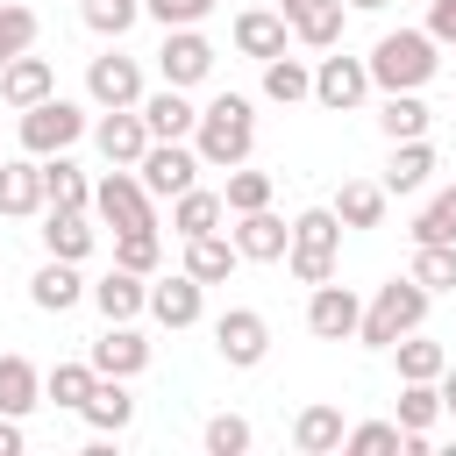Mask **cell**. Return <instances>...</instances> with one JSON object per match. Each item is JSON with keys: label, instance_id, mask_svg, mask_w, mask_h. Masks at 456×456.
<instances>
[{"label": "cell", "instance_id": "6da1fadb", "mask_svg": "<svg viewBox=\"0 0 456 456\" xmlns=\"http://www.w3.org/2000/svg\"><path fill=\"white\" fill-rule=\"evenodd\" d=\"M192 150H200L207 171L249 164V150H256V107H249L242 93H214V100L200 107V121H192Z\"/></svg>", "mask_w": 456, "mask_h": 456}, {"label": "cell", "instance_id": "7a4b0ae2", "mask_svg": "<svg viewBox=\"0 0 456 456\" xmlns=\"http://www.w3.org/2000/svg\"><path fill=\"white\" fill-rule=\"evenodd\" d=\"M442 43L428 36V28H385L378 43H370V86L378 93H420L435 71H442V57H435Z\"/></svg>", "mask_w": 456, "mask_h": 456}, {"label": "cell", "instance_id": "3957f363", "mask_svg": "<svg viewBox=\"0 0 456 456\" xmlns=\"http://www.w3.org/2000/svg\"><path fill=\"white\" fill-rule=\"evenodd\" d=\"M428 285H413V278H385L370 299H363V321H356V342L363 349H392L399 335H413L420 321H428Z\"/></svg>", "mask_w": 456, "mask_h": 456}, {"label": "cell", "instance_id": "277c9868", "mask_svg": "<svg viewBox=\"0 0 456 456\" xmlns=\"http://www.w3.org/2000/svg\"><path fill=\"white\" fill-rule=\"evenodd\" d=\"M335 256H342V221H335V207H306V214H292L285 271H292L299 285H328V278H335Z\"/></svg>", "mask_w": 456, "mask_h": 456}, {"label": "cell", "instance_id": "5b68a950", "mask_svg": "<svg viewBox=\"0 0 456 456\" xmlns=\"http://www.w3.org/2000/svg\"><path fill=\"white\" fill-rule=\"evenodd\" d=\"M86 128H93V121H86V107H78V100H64V93H50V100L21 107V150H28V157H57V150H71Z\"/></svg>", "mask_w": 456, "mask_h": 456}, {"label": "cell", "instance_id": "8992f818", "mask_svg": "<svg viewBox=\"0 0 456 456\" xmlns=\"http://www.w3.org/2000/svg\"><path fill=\"white\" fill-rule=\"evenodd\" d=\"M93 221H107L114 235H121V228H157V200H150V185L135 178V164H114V171L93 185Z\"/></svg>", "mask_w": 456, "mask_h": 456}, {"label": "cell", "instance_id": "52a82bcc", "mask_svg": "<svg viewBox=\"0 0 456 456\" xmlns=\"http://www.w3.org/2000/svg\"><path fill=\"white\" fill-rule=\"evenodd\" d=\"M200 150L192 142H150L142 157H135V178L150 185V200H178L185 185H200Z\"/></svg>", "mask_w": 456, "mask_h": 456}, {"label": "cell", "instance_id": "ba28073f", "mask_svg": "<svg viewBox=\"0 0 456 456\" xmlns=\"http://www.w3.org/2000/svg\"><path fill=\"white\" fill-rule=\"evenodd\" d=\"M214 349H221L228 370H256V363L271 356V321H264L256 306H228V314L214 321Z\"/></svg>", "mask_w": 456, "mask_h": 456}, {"label": "cell", "instance_id": "9c48e42d", "mask_svg": "<svg viewBox=\"0 0 456 456\" xmlns=\"http://www.w3.org/2000/svg\"><path fill=\"white\" fill-rule=\"evenodd\" d=\"M157 328H200V314H207V285L192 278V271H171V278H150V306H142Z\"/></svg>", "mask_w": 456, "mask_h": 456}, {"label": "cell", "instance_id": "30bf717a", "mask_svg": "<svg viewBox=\"0 0 456 456\" xmlns=\"http://www.w3.org/2000/svg\"><path fill=\"white\" fill-rule=\"evenodd\" d=\"M314 100H321L328 114H356V107L370 100V64H363V57H321V64H314Z\"/></svg>", "mask_w": 456, "mask_h": 456}, {"label": "cell", "instance_id": "8fae6325", "mask_svg": "<svg viewBox=\"0 0 456 456\" xmlns=\"http://www.w3.org/2000/svg\"><path fill=\"white\" fill-rule=\"evenodd\" d=\"M142 93H150V86H142V64H135V57L107 50V57L86 64V100H93V107H135Z\"/></svg>", "mask_w": 456, "mask_h": 456}, {"label": "cell", "instance_id": "7c38bea8", "mask_svg": "<svg viewBox=\"0 0 456 456\" xmlns=\"http://www.w3.org/2000/svg\"><path fill=\"white\" fill-rule=\"evenodd\" d=\"M135 114H142L150 142H192V121H200V107L185 100V86H157V93H142Z\"/></svg>", "mask_w": 456, "mask_h": 456}, {"label": "cell", "instance_id": "4fadbf2b", "mask_svg": "<svg viewBox=\"0 0 456 456\" xmlns=\"http://www.w3.org/2000/svg\"><path fill=\"white\" fill-rule=\"evenodd\" d=\"M228 242H235V256H242V264H285V242H292V221H278L271 207H256V214H235V228H228Z\"/></svg>", "mask_w": 456, "mask_h": 456}, {"label": "cell", "instance_id": "5bb4252c", "mask_svg": "<svg viewBox=\"0 0 456 456\" xmlns=\"http://www.w3.org/2000/svg\"><path fill=\"white\" fill-rule=\"evenodd\" d=\"M356 321H363V299L349 292V285H314V299H306V328L321 335V342H356Z\"/></svg>", "mask_w": 456, "mask_h": 456}, {"label": "cell", "instance_id": "9a60e30c", "mask_svg": "<svg viewBox=\"0 0 456 456\" xmlns=\"http://www.w3.org/2000/svg\"><path fill=\"white\" fill-rule=\"evenodd\" d=\"M157 71H164V86H200V78L214 71V43H207L200 28H164Z\"/></svg>", "mask_w": 456, "mask_h": 456}, {"label": "cell", "instance_id": "2e32d148", "mask_svg": "<svg viewBox=\"0 0 456 456\" xmlns=\"http://www.w3.org/2000/svg\"><path fill=\"white\" fill-rule=\"evenodd\" d=\"M86 363H93L100 378H142V370H150V342H142L128 321H107V335L86 349Z\"/></svg>", "mask_w": 456, "mask_h": 456}, {"label": "cell", "instance_id": "e0dca14e", "mask_svg": "<svg viewBox=\"0 0 456 456\" xmlns=\"http://www.w3.org/2000/svg\"><path fill=\"white\" fill-rule=\"evenodd\" d=\"M278 14H285V28H292L306 50H335V43H342V21H349L342 0H278Z\"/></svg>", "mask_w": 456, "mask_h": 456}, {"label": "cell", "instance_id": "ac0fdd59", "mask_svg": "<svg viewBox=\"0 0 456 456\" xmlns=\"http://www.w3.org/2000/svg\"><path fill=\"white\" fill-rule=\"evenodd\" d=\"M93 142H100V157H107V164H135V157L150 150V128H142V114H135V107H100Z\"/></svg>", "mask_w": 456, "mask_h": 456}, {"label": "cell", "instance_id": "d6986e66", "mask_svg": "<svg viewBox=\"0 0 456 456\" xmlns=\"http://www.w3.org/2000/svg\"><path fill=\"white\" fill-rule=\"evenodd\" d=\"M43 249L64 264L93 256V207H43Z\"/></svg>", "mask_w": 456, "mask_h": 456}, {"label": "cell", "instance_id": "ffe728a7", "mask_svg": "<svg viewBox=\"0 0 456 456\" xmlns=\"http://www.w3.org/2000/svg\"><path fill=\"white\" fill-rule=\"evenodd\" d=\"M57 93V71H50V57H36V50H21V57H7L0 64V100L21 114V107H36V100H50Z\"/></svg>", "mask_w": 456, "mask_h": 456}, {"label": "cell", "instance_id": "44dd1931", "mask_svg": "<svg viewBox=\"0 0 456 456\" xmlns=\"http://www.w3.org/2000/svg\"><path fill=\"white\" fill-rule=\"evenodd\" d=\"M86 299L100 306V321H135V314L150 306V278H135V271H121V264H114L107 278H93V285H86Z\"/></svg>", "mask_w": 456, "mask_h": 456}, {"label": "cell", "instance_id": "7402d4cb", "mask_svg": "<svg viewBox=\"0 0 456 456\" xmlns=\"http://www.w3.org/2000/svg\"><path fill=\"white\" fill-rule=\"evenodd\" d=\"M78 420H86L93 435H121V428L135 420V392H128V378H93V392H86Z\"/></svg>", "mask_w": 456, "mask_h": 456}, {"label": "cell", "instance_id": "603a6c76", "mask_svg": "<svg viewBox=\"0 0 456 456\" xmlns=\"http://www.w3.org/2000/svg\"><path fill=\"white\" fill-rule=\"evenodd\" d=\"M0 214H14V221H28V214H43V157H7L0 164Z\"/></svg>", "mask_w": 456, "mask_h": 456}, {"label": "cell", "instance_id": "cb8c5ba5", "mask_svg": "<svg viewBox=\"0 0 456 456\" xmlns=\"http://www.w3.org/2000/svg\"><path fill=\"white\" fill-rule=\"evenodd\" d=\"M342 428H349V420H342V406L314 399V406H299V413H292V449H299V456H335V449H342Z\"/></svg>", "mask_w": 456, "mask_h": 456}, {"label": "cell", "instance_id": "d4e9b609", "mask_svg": "<svg viewBox=\"0 0 456 456\" xmlns=\"http://www.w3.org/2000/svg\"><path fill=\"white\" fill-rule=\"evenodd\" d=\"M285 43H292V28H285L278 7H242V14H235V50H242V57L264 64V57H278Z\"/></svg>", "mask_w": 456, "mask_h": 456}, {"label": "cell", "instance_id": "484cf974", "mask_svg": "<svg viewBox=\"0 0 456 456\" xmlns=\"http://www.w3.org/2000/svg\"><path fill=\"white\" fill-rule=\"evenodd\" d=\"M435 178V142L428 135H413V142H392V164H385V200H399V192H420Z\"/></svg>", "mask_w": 456, "mask_h": 456}, {"label": "cell", "instance_id": "4316f807", "mask_svg": "<svg viewBox=\"0 0 456 456\" xmlns=\"http://www.w3.org/2000/svg\"><path fill=\"white\" fill-rule=\"evenodd\" d=\"M235 264H242V256H235V242H228L221 228L185 235V271H192L200 285H228V278H235Z\"/></svg>", "mask_w": 456, "mask_h": 456}, {"label": "cell", "instance_id": "83f0119b", "mask_svg": "<svg viewBox=\"0 0 456 456\" xmlns=\"http://www.w3.org/2000/svg\"><path fill=\"white\" fill-rule=\"evenodd\" d=\"M28 299L43 306V314H71L78 299H86V278H78V264H64V256H50L36 278H28Z\"/></svg>", "mask_w": 456, "mask_h": 456}, {"label": "cell", "instance_id": "f1b7e54d", "mask_svg": "<svg viewBox=\"0 0 456 456\" xmlns=\"http://www.w3.org/2000/svg\"><path fill=\"white\" fill-rule=\"evenodd\" d=\"M36 406H43V370L7 349V356H0V413L21 420V413H36Z\"/></svg>", "mask_w": 456, "mask_h": 456}, {"label": "cell", "instance_id": "f546056e", "mask_svg": "<svg viewBox=\"0 0 456 456\" xmlns=\"http://www.w3.org/2000/svg\"><path fill=\"white\" fill-rule=\"evenodd\" d=\"M264 100H278V107H299V100H314V64L306 57H264Z\"/></svg>", "mask_w": 456, "mask_h": 456}, {"label": "cell", "instance_id": "4dcf8cb0", "mask_svg": "<svg viewBox=\"0 0 456 456\" xmlns=\"http://www.w3.org/2000/svg\"><path fill=\"white\" fill-rule=\"evenodd\" d=\"M221 221H228V207H221V192H207V185H185V192L171 200V235H178V242L221 228Z\"/></svg>", "mask_w": 456, "mask_h": 456}, {"label": "cell", "instance_id": "1f68e13d", "mask_svg": "<svg viewBox=\"0 0 456 456\" xmlns=\"http://www.w3.org/2000/svg\"><path fill=\"white\" fill-rule=\"evenodd\" d=\"M43 207H93V178L57 150V157H43Z\"/></svg>", "mask_w": 456, "mask_h": 456}, {"label": "cell", "instance_id": "d6a6232c", "mask_svg": "<svg viewBox=\"0 0 456 456\" xmlns=\"http://www.w3.org/2000/svg\"><path fill=\"white\" fill-rule=\"evenodd\" d=\"M335 221H342V228H378V221H385V185H378V178H342Z\"/></svg>", "mask_w": 456, "mask_h": 456}, {"label": "cell", "instance_id": "836d02e7", "mask_svg": "<svg viewBox=\"0 0 456 456\" xmlns=\"http://www.w3.org/2000/svg\"><path fill=\"white\" fill-rule=\"evenodd\" d=\"M428 100L420 93H385V107H378V128H385V142H413V135H428Z\"/></svg>", "mask_w": 456, "mask_h": 456}, {"label": "cell", "instance_id": "e575fe53", "mask_svg": "<svg viewBox=\"0 0 456 456\" xmlns=\"http://www.w3.org/2000/svg\"><path fill=\"white\" fill-rule=\"evenodd\" d=\"M114 264L135 271V278H157V264H164V228H121V235H114Z\"/></svg>", "mask_w": 456, "mask_h": 456}, {"label": "cell", "instance_id": "d590c367", "mask_svg": "<svg viewBox=\"0 0 456 456\" xmlns=\"http://www.w3.org/2000/svg\"><path fill=\"white\" fill-rule=\"evenodd\" d=\"M93 378H100L93 363H50V370H43V406H71V413H78L86 392H93Z\"/></svg>", "mask_w": 456, "mask_h": 456}, {"label": "cell", "instance_id": "8d00e7d4", "mask_svg": "<svg viewBox=\"0 0 456 456\" xmlns=\"http://www.w3.org/2000/svg\"><path fill=\"white\" fill-rule=\"evenodd\" d=\"M413 285L428 292H456V242H413Z\"/></svg>", "mask_w": 456, "mask_h": 456}, {"label": "cell", "instance_id": "74e56055", "mask_svg": "<svg viewBox=\"0 0 456 456\" xmlns=\"http://www.w3.org/2000/svg\"><path fill=\"white\" fill-rule=\"evenodd\" d=\"M221 207H228V214H256V207H271V171H249V164H228V185H221Z\"/></svg>", "mask_w": 456, "mask_h": 456}, {"label": "cell", "instance_id": "f35d334b", "mask_svg": "<svg viewBox=\"0 0 456 456\" xmlns=\"http://www.w3.org/2000/svg\"><path fill=\"white\" fill-rule=\"evenodd\" d=\"M392 356H399V378H442V370H449V349H442V342H428L420 328H413V335H399V342H392Z\"/></svg>", "mask_w": 456, "mask_h": 456}, {"label": "cell", "instance_id": "ab89813d", "mask_svg": "<svg viewBox=\"0 0 456 456\" xmlns=\"http://www.w3.org/2000/svg\"><path fill=\"white\" fill-rule=\"evenodd\" d=\"M78 21L93 28V36H128L135 21H142V0H78Z\"/></svg>", "mask_w": 456, "mask_h": 456}, {"label": "cell", "instance_id": "60d3db41", "mask_svg": "<svg viewBox=\"0 0 456 456\" xmlns=\"http://www.w3.org/2000/svg\"><path fill=\"white\" fill-rule=\"evenodd\" d=\"M413 242H456V185H442L420 214H413V228H406Z\"/></svg>", "mask_w": 456, "mask_h": 456}, {"label": "cell", "instance_id": "b9f144b4", "mask_svg": "<svg viewBox=\"0 0 456 456\" xmlns=\"http://www.w3.org/2000/svg\"><path fill=\"white\" fill-rule=\"evenodd\" d=\"M200 442H207V456H242V449L256 442V428H249L242 413H214V420L200 428Z\"/></svg>", "mask_w": 456, "mask_h": 456}, {"label": "cell", "instance_id": "7bdbcfd3", "mask_svg": "<svg viewBox=\"0 0 456 456\" xmlns=\"http://www.w3.org/2000/svg\"><path fill=\"white\" fill-rule=\"evenodd\" d=\"M399 442H406L399 420H356V428H342V449H356V456H392Z\"/></svg>", "mask_w": 456, "mask_h": 456}, {"label": "cell", "instance_id": "ee69618b", "mask_svg": "<svg viewBox=\"0 0 456 456\" xmlns=\"http://www.w3.org/2000/svg\"><path fill=\"white\" fill-rule=\"evenodd\" d=\"M36 28H43V21H36V7L7 0V7H0V64H7V57H21V50H36Z\"/></svg>", "mask_w": 456, "mask_h": 456}, {"label": "cell", "instance_id": "f6af8a7d", "mask_svg": "<svg viewBox=\"0 0 456 456\" xmlns=\"http://www.w3.org/2000/svg\"><path fill=\"white\" fill-rule=\"evenodd\" d=\"M142 14H150L157 28H200V21L214 14V0H142Z\"/></svg>", "mask_w": 456, "mask_h": 456}, {"label": "cell", "instance_id": "bcb514c9", "mask_svg": "<svg viewBox=\"0 0 456 456\" xmlns=\"http://www.w3.org/2000/svg\"><path fill=\"white\" fill-rule=\"evenodd\" d=\"M428 36L442 50H456V0H428Z\"/></svg>", "mask_w": 456, "mask_h": 456}, {"label": "cell", "instance_id": "7dc6e473", "mask_svg": "<svg viewBox=\"0 0 456 456\" xmlns=\"http://www.w3.org/2000/svg\"><path fill=\"white\" fill-rule=\"evenodd\" d=\"M0 456H21V420L0 413Z\"/></svg>", "mask_w": 456, "mask_h": 456}, {"label": "cell", "instance_id": "c3c4849f", "mask_svg": "<svg viewBox=\"0 0 456 456\" xmlns=\"http://www.w3.org/2000/svg\"><path fill=\"white\" fill-rule=\"evenodd\" d=\"M435 392H442V413H456V363H449V370L435 378Z\"/></svg>", "mask_w": 456, "mask_h": 456}, {"label": "cell", "instance_id": "681fc988", "mask_svg": "<svg viewBox=\"0 0 456 456\" xmlns=\"http://www.w3.org/2000/svg\"><path fill=\"white\" fill-rule=\"evenodd\" d=\"M349 14H378V7H392V0H342Z\"/></svg>", "mask_w": 456, "mask_h": 456}]
</instances>
